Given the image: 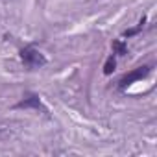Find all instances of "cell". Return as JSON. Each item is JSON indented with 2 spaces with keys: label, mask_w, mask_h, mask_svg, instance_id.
Instances as JSON below:
<instances>
[{
  "label": "cell",
  "mask_w": 157,
  "mask_h": 157,
  "mask_svg": "<svg viewBox=\"0 0 157 157\" xmlns=\"http://www.w3.org/2000/svg\"><path fill=\"white\" fill-rule=\"evenodd\" d=\"M21 57H22V61H24L28 67H32V68H39V67H43V65L46 63L44 56H43L39 50L32 48V46L22 48V50H21Z\"/></svg>",
  "instance_id": "6da1fadb"
},
{
  "label": "cell",
  "mask_w": 157,
  "mask_h": 157,
  "mask_svg": "<svg viewBox=\"0 0 157 157\" xmlns=\"http://www.w3.org/2000/svg\"><path fill=\"white\" fill-rule=\"evenodd\" d=\"M115 57L111 56V57H107V61H105V65H104V74H111L113 70H115Z\"/></svg>",
  "instance_id": "277c9868"
},
{
  "label": "cell",
  "mask_w": 157,
  "mask_h": 157,
  "mask_svg": "<svg viewBox=\"0 0 157 157\" xmlns=\"http://www.w3.org/2000/svg\"><path fill=\"white\" fill-rule=\"evenodd\" d=\"M150 67H139V68H135V70H131L129 74H126L122 80L118 82L120 83V87L124 89V87H128V85H131L133 82H139V80H142V78H146L148 74H150Z\"/></svg>",
  "instance_id": "7a4b0ae2"
},
{
  "label": "cell",
  "mask_w": 157,
  "mask_h": 157,
  "mask_svg": "<svg viewBox=\"0 0 157 157\" xmlns=\"http://www.w3.org/2000/svg\"><path fill=\"white\" fill-rule=\"evenodd\" d=\"M113 48H115V52L120 54V56H124V54L128 52V48H126V44H124L122 41H115V43H113Z\"/></svg>",
  "instance_id": "5b68a950"
},
{
  "label": "cell",
  "mask_w": 157,
  "mask_h": 157,
  "mask_svg": "<svg viewBox=\"0 0 157 157\" xmlns=\"http://www.w3.org/2000/svg\"><path fill=\"white\" fill-rule=\"evenodd\" d=\"M39 105H41V102H39V98H37V96H30L28 100H24V102L17 104V107H39Z\"/></svg>",
  "instance_id": "3957f363"
}]
</instances>
